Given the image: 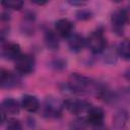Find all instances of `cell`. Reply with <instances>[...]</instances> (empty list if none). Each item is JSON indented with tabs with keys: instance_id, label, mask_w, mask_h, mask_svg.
I'll use <instances>...</instances> for the list:
<instances>
[{
	"instance_id": "6da1fadb",
	"label": "cell",
	"mask_w": 130,
	"mask_h": 130,
	"mask_svg": "<svg viewBox=\"0 0 130 130\" xmlns=\"http://www.w3.org/2000/svg\"><path fill=\"white\" fill-rule=\"evenodd\" d=\"M67 87L73 93H84V92H95L99 93L102 88L95 82L90 80L89 78L82 76L78 73H73L70 75L69 80L67 82Z\"/></svg>"
},
{
	"instance_id": "7a4b0ae2",
	"label": "cell",
	"mask_w": 130,
	"mask_h": 130,
	"mask_svg": "<svg viewBox=\"0 0 130 130\" xmlns=\"http://www.w3.org/2000/svg\"><path fill=\"white\" fill-rule=\"evenodd\" d=\"M85 45L93 54H100L106 50L107 40L101 30H95L85 39Z\"/></svg>"
},
{
	"instance_id": "3957f363",
	"label": "cell",
	"mask_w": 130,
	"mask_h": 130,
	"mask_svg": "<svg viewBox=\"0 0 130 130\" xmlns=\"http://www.w3.org/2000/svg\"><path fill=\"white\" fill-rule=\"evenodd\" d=\"M64 109L63 102L54 98L48 96L43 105V113L48 118H58L62 115Z\"/></svg>"
},
{
	"instance_id": "277c9868",
	"label": "cell",
	"mask_w": 130,
	"mask_h": 130,
	"mask_svg": "<svg viewBox=\"0 0 130 130\" xmlns=\"http://www.w3.org/2000/svg\"><path fill=\"white\" fill-rule=\"evenodd\" d=\"M64 108L74 115H81L86 114L87 111L91 108L90 103L85 100L76 99V98H68L63 102Z\"/></svg>"
},
{
	"instance_id": "5b68a950",
	"label": "cell",
	"mask_w": 130,
	"mask_h": 130,
	"mask_svg": "<svg viewBox=\"0 0 130 130\" xmlns=\"http://www.w3.org/2000/svg\"><path fill=\"white\" fill-rule=\"evenodd\" d=\"M127 22H128V12H127L126 9L119 8L112 14L111 23H112V26H113V30L118 36L123 35L124 27H125Z\"/></svg>"
},
{
	"instance_id": "8992f818",
	"label": "cell",
	"mask_w": 130,
	"mask_h": 130,
	"mask_svg": "<svg viewBox=\"0 0 130 130\" xmlns=\"http://www.w3.org/2000/svg\"><path fill=\"white\" fill-rule=\"evenodd\" d=\"M35 58L29 54H21L15 60V69L20 74H28L35 68Z\"/></svg>"
},
{
	"instance_id": "52a82bcc",
	"label": "cell",
	"mask_w": 130,
	"mask_h": 130,
	"mask_svg": "<svg viewBox=\"0 0 130 130\" xmlns=\"http://www.w3.org/2000/svg\"><path fill=\"white\" fill-rule=\"evenodd\" d=\"M85 121L87 125H91L93 127L102 126L105 120V113L101 108H93L91 107L85 116Z\"/></svg>"
},
{
	"instance_id": "ba28073f",
	"label": "cell",
	"mask_w": 130,
	"mask_h": 130,
	"mask_svg": "<svg viewBox=\"0 0 130 130\" xmlns=\"http://www.w3.org/2000/svg\"><path fill=\"white\" fill-rule=\"evenodd\" d=\"M74 28V24L71 20L67 18H61L55 22V30L58 36L63 38H68Z\"/></svg>"
},
{
	"instance_id": "9c48e42d",
	"label": "cell",
	"mask_w": 130,
	"mask_h": 130,
	"mask_svg": "<svg viewBox=\"0 0 130 130\" xmlns=\"http://www.w3.org/2000/svg\"><path fill=\"white\" fill-rule=\"evenodd\" d=\"M23 110L28 113H35L40 109V102L37 96L32 94H24L21 99V104Z\"/></svg>"
},
{
	"instance_id": "30bf717a",
	"label": "cell",
	"mask_w": 130,
	"mask_h": 130,
	"mask_svg": "<svg viewBox=\"0 0 130 130\" xmlns=\"http://www.w3.org/2000/svg\"><path fill=\"white\" fill-rule=\"evenodd\" d=\"M67 39L68 47L74 53L82 51V49L85 47V39L79 34H71Z\"/></svg>"
},
{
	"instance_id": "8fae6325",
	"label": "cell",
	"mask_w": 130,
	"mask_h": 130,
	"mask_svg": "<svg viewBox=\"0 0 130 130\" xmlns=\"http://www.w3.org/2000/svg\"><path fill=\"white\" fill-rule=\"evenodd\" d=\"M21 55L20 46L16 43H7L3 47V56L8 60H16Z\"/></svg>"
},
{
	"instance_id": "7c38bea8",
	"label": "cell",
	"mask_w": 130,
	"mask_h": 130,
	"mask_svg": "<svg viewBox=\"0 0 130 130\" xmlns=\"http://www.w3.org/2000/svg\"><path fill=\"white\" fill-rule=\"evenodd\" d=\"M1 107L3 108V110L5 111L6 114L17 115V114H19V111H20V105H19V103L16 100L12 99V98L5 99L2 102Z\"/></svg>"
},
{
	"instance_id": "4fadbf2b",
	"label": "cell",
	"mask_w": 130,
	"mask_h": 130,
	"mask_svg": "<svg viewBox=\"0 0 130 130\" xmlns=\"http://www.w3.org/2000/svg\"><path fill=\"white\" fill-rule=\"evenodd\" d=\"M113 121H114V124L117 128L125 129L128 126V122H129L128 112L125 110H121V111L117 112L113 118Z\"/></svg>"
},
{
	"instance_id": "5bb4252c",
	"label": "cell",
	"mask_w": 130,
	"mask_h": 130,
	"mask_svg": "<svg viewBox=\"0 0 130 130\" xmlns=\"http://www.w3.org/2000/svg\"><path fill=\"white\" fill-rule=\"evenodd\" d=\"M45 44H46L47 48L49 50H52V51L58 50L59 46H60V42H59V39H58L57 35L52 30L46 31V34H45Z\"/></svg>"
},
{
	"instance_id": "9a60e30c",
	"label": "cell",
	"mask_w": 130,
	"mask_h": 130,
	"mask_svg": "<svg viewBox=\"0 0 130 130\" xmlns=\"http://www.w3.org/2000/svg\"><path fill=\"white\" fill-rule=\"evenodd\" d=\"M15 81V77L6 69L0 68V85L9 86L10 83Z\"/></svg>"
},
{
	"instance_id": "2e32d148",
	"label": "cell",
	"mask_w": 130,
	"mask_h": 130,
	"mask_svg": "<svg viewBox=\"0 0 130 130\" xmlns=\"http://www.w3.org/2000/svg\"><path fill=\"white\" fill-rule=\"evenodd\" d=\"M118 55L121 58H123L124 60H129V58H130V45H129L128 40H125V41L120 43V45L118 47Z\"/></svg>"
},
{
	"instance_id": "e0dca14e",
	"label": "cell",
	"mask_w": 130,
	"mask_h": 130,
	"mask_svg": "<svg viewBox=\"0 0 130 130\" xmlns=\"http://www.w3.org/2000/svg\"><path fill=\"white\" fill-rule=\"evenodd\" d=\"M4 8L9 9V10H20L23 7V1H13V0H9V1H2L0 3Z\"/></svg>"
},
{
	"instance_id": "ac0fdd59",
	"label": "cell",
	"mask_w": 130,
	"mask_h": 130,
	"mask_svg": "<svg viewBox=\"0 0 130 130\" xmlns=\"http://www.w3.org/2000/svg\"><path fill=\"white\" fill-rule=\"evenodd\" d=\"M86 126H87V123L85 119L82 118V119H77L73 121L70 125V129L71 130H85Z\"/></svg>"
},
{
	"instance_id": "d6986e66",
	"label": "cell",
	"mask_w": 130,
	"mask_h": 130,
	"mask_svg": "<svg viewBox=\"0 0 130 130\" xmlns=\"http://www.w3.org/2000/svg\"><path fill=\"white\" fill-rule=\"evenodd\" d=\"M6 130H22V125L16 119H9L7 122Z\"/></svg>"
},
{
	"instance_id": "ffe728a7",
	"label": "cell",
	"mask_w": 130,
	"mask_h": 130,
	"mask_svg": "<svg viewBox=\"0 0 130 130\" xmlns=\"http://www.w3.org/2000/svg\"><path fill=\"white\" fill-rule=\"evenodd\" d=\"M77 17L79 19H88L90 17V12L87 11V10H84V9L79 10L77 12Z\"/></svg>"
},
{
	"instance_id": "44dd1931",
	"label": "cell",
	"mask_w": 130,
	"mask_h": 130,
	"mask_svg": "<svg viewBox=\"0 0 130 130\" xmlns=\"http://www.w3.org/2000/svg\"><path fill=\"white\" fill-rule=\"evenodd\" d=\"M6 120V113L3 110V108L0 106V125L3 124V122Z\"/></svg>"
},
{
	"instance_id": "7402d4cb",
	"label": "cell",
	"mask_w": 130,
	"mask_h": 130,
	"mask_svg": "<svg viewBox=\"0 0 130 130\" xmlns=\"http://www.w3.org/2000/svg\"><path fill=\"white\" fill-rule=\"evenodd\" d=\"M68 3L73 5V6H83V5H86V2H84V1H68Z\"/></svg>"
},
{
	"instance_id": "603a6c76",
	"label": "cell",
	"mask_w": 130,
	"mask_h": 130,
	"mask_svg": "<svg viewBox=\"0 0 130 130\" xmlns=\"http://www.w3.org/2000/svg\"><path fill=\"white\" fill-rule=\"evenodd\" d=\"M32 3H35V4H38V5H45V4H47L48 3V1H34Z\"/></svg>"
},
{
	"instance_id": "cb8c5ba5",
	"label": "cell",
	"mask_w": 130,
	"mask_h": 130,
	"mask_svg": "<svg viewBox=\"0 0 130 130\" xmlns=\"http://www.w3.org/2000/svg\"><path fill=\"white\" fill-rule=\"evenodd\" d=\"M94 130H108V129L102 125V126H98V127H94Z\"/></svg>"
}]
</instances>
